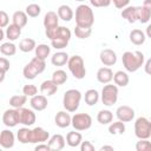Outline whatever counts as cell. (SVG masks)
Returning <instances> with one entry per match:
<instances>
[{"label":"cell","instance_id":"45","mask_svg":"<svg viewBox=\"0 0 151 151\" xmlns=\"http://www.w3.org/2000/svg\"><path fill=\"white\" fill-rule=\"evenodd\" d=\"M8 21H9L8 14L5 11H0V28L7 27L8 26Z\"/></svg>","mask_w":151,"mask_h":151},{"label":"cell","instance_id":"13","mask_svg":"<svg viewBox=\"0 0 151 151\" xmlns=\"http://www.w3.org/2000/svg\"><path fill=\"white\" fill-rule=\"evenodd\" d=\"M14 142H15L14 133L9 129H5L0 132V146L2 149L5 150L12 149L14 146Z\"/></svg>","mask_w":151,"mask_h":151},{"label":"cell","instance_id":"29","mask_svg":"<svg viewBox=\"0 0 151 151\" xmlns=\"http://www.w3.org/2000/svg\"><path fill=\"white\" fill-rule=\"evenodd\" d=\"M68 54L66 52H63V51H59V52H55L52 57H51V63L54 65V66H64L65 64H67V60H68Z\"/></svg>","mask_w":151,"mask_h":151},{"label":"cell","instance_id":"31","mask_svg":"<svg viewBox=\"0 0 151 151\" xmlns=\"http://www.w3.org/2000/svg\"><path fill=\"white\" fill-rule=\"evenodd\" d=\"M84 99H85V103L88 105V106H93L98 103L99 100V92L94 88H90L85 92V96H84Z\"/></svg>","mask_w":151,"mask_h":151},{"label":"cell","instance_id":"58","mask_svg":"<svg viewBox=\"0 0 151 151\" xmlns=\"http://www.w3.org/2000/svg\"><path fill=\"white\" fill-rule=\"evenodd\" d=\"M1 149H2V147H1V146H0V151H1Z\"/></svg>","mask_w":151,"mask_h":151},{"label":"cell","instance_id":"26","mask_svg":"<svg viewBox=\"0 0 151 151\" xmlns=\"http://www.w3.org/2000/svg\"><path fill=\"white\" fill-rule=\"evenodd\" d=\"M112 80L114 81V85H117L118 87H125L129 81H130V78H129V74L124 71H117L116 73H113V78Z\"/></svg>","mask_w":151,"mask_h":151},{"label":"cell","instance_id":"22","mask_svg":"<svg viewBox=\"0 0 151 151\" xmlns=\"http://www.w3.org/2000/svg\"><path fill=\"white\" fill-rule=\"evenodd\" d=\"M20 35H21V27L17 26L15 24L12 22L6 27L5 37L8 39V41H15L17 39H19Z\"/></svg>","mask_w":151,"mask_h":151},{"label":"cell","instance_id":"43","mask_svg":"<svg viewBox=\"0 0 151 151\" xmlns=\"http://www.w3.org/2000/svg\"><path fill=\"white\" fill-rule=\"evenodd\" d=\"M136 150L137 151H149L151 150V143L149 139H139L136 143Z\"/></svg>","mask_w":151,"mask_h":151},{"label":"cell","instance_id":"3","mask_svg":"<svg viewBox=\"0 0 151 151\" xmlns=\"http://www.w3.org/2000/svg\"><path fill=\"white\" fill-rule=\"evenodd\" d=\"M81 92L76 88H70L64 93L63 106L67 112H76L81 100Z\"/></svg>","mask_w":151,"mask_h":151},{"label":"cell","instance_id":"6","mask_svg":"<svg viewBox=\"0 0 151 151\" xmlns=\"http://www.w3.org/2000/svg\"><path fill=\"white\" fill-rule=\"evenodd\" d=\"M99 96H100L101 103L105 106H112L118 100V86L110 83L105 84L101 90V94Z\"/></svg>","mask_w":151,"mask_h":151},{"label":"cell","instance_id":"4","mask_svg":"<svg viewBox=\"0 0 151 151\" xmlns=\"http://www.w3.org/2000/svg\"><path fill=\"white\" fill-rule=\"evenodd\" d=\"M45 68H46V63H45V60L34 57V58L31 59V61H29L28 64L25 65V67H24V70H22V74H24V77H25L26 79L32 80V79H34L38 74L42 73V72L45 71Z\"/></svg>","mask_w":151,"mask_h":151},{"label":"cell","instance_id":"53","mask_svg":"<svg viewBox=\"0 0 151 151\" xmlns=\"http://www.w3.org/2000/svg\"><path fill=\"white\" fill-rule=\"evenodd\" d=\"M5 74H6V72L0 68V83H2L5 80Z\"/></svg>","mask_w":151,"mask_h":151},{"label":"cell","instance_id":"5","mask_svg":"<svg viewBox=\"0 0 151 151\" xmlns=\"http://www.w3.org/2000/svg\"><path fill=\"white\" fill-rule=\"evenodd\" d=\"M67 67L76 79H84L86 76V67L84 59L80 55H72L67 60Z\"/></svg>","mask_w":151,"mask_h":151},{"label":"cell","instance_id":"20","mask_svg":"<svg viewBox=\"0 0 151 151\" xmlns=\"http://www.w3.org/2000/svg\"><path fill=\"white\" fill-rule=\"evenodd\" d=\"M122 17L126 19L127 22L134 24L138 21V13H137V6H126L122 11Z\"/></svg>","mask_w":151,"mask_h":151},{"label":"cell","instance_id":"46","mask_svg":"<svg viewBox=\"0 0 151 151\" xmlns=\"http://www.w3.org/2000/svg\"><path fill=\"white\" fill-rule=\"evenodd\" d=\"M90 2L94 7H107L111 5V0H90Z\"/></svg>","mask_w":151,"mask_h":151},{"label":"cell","instance_id":"41","mask_svg":"<svg viewBox=\"0 0 151 151\" xmlns=\"http://www.w3.org/2000/svg\"><path fill=\"white\" fill-rule=\"evenodd\" d=\"M40 12H41V8L38 4H29L25 8V13L27 14V17H31V18L38 17L40 14Z\"/></svg>","mask_w":151,"mask_h":151},{"label":"cell","instance_id":"16","mask_svg":"<svg viewBox=\"0 0 151 151\" xmlns=\"http://www.w3.org/2000/svg\"><path fill=\"white\" fill-rule=\"evenodd\" d=\"M29 104H31L32 110H35V111H44V110L47 107V105H48L47 97L44 96V94H35V96L31 97Z\"/></svg>","mask_w":151,"mask_h":151},{"label":"cell","instance_id":"39","mask_svg":"<svg viewBox=\"0 0 151 151\" xmlns=\"http://www.w3.org/2000/svg\"><path fill=\"white\" fill-rule=\"evenodd\" d=\"M29 134H31V129H28V126L21 127L17 132V138L21 144H28L29 143Z\"/></svg>","mask_w":151,"mask_h":151},{"label":"cell","instance_id":"2","mask_svg":"<svg viewBox=\"0 0 151 151\" xmlns=\"http://www.w3.org/2000/svg\"><path fill=\"white\" fill-rule=\"evenodd\" d=\"M94 24V14L90 6L81 4L76 8V26L92 27Z\"/></svg>","mask_w":151,"mask_h":151},{"label":"cell","instance_id":"54","mask_svg":"<svg viewBox=\"0 0 151 151\" xmlns=\"http://www.w3.org/2000/svg\"><path fill=\"white\" fill-rule=\"evenodd\" d=\"M143 6H146V7H151V0H144V2H143Z\"/></svg>","mask_w":151,"mask_h":151},{"label":"cell","instance_id":"7","mask_svg":"<svg viewBox=\"0 0 151 151\" xmlns=\"http://www.w3.org/2000/svg\"><path fill=\"white\" fill-rule=\"evenodd\" d=\"M134 134L138 139H149L151 137V123L146 117H139L136 119Z\"/></svg>","mask_w":151,"mask_h":151},{"label":"cell","instance_id":"27","mask_svg":"<svg viewBox=\"0 0 151 151\" xmlns=\"http://www.w3.org/2000/svg\"><path fill=\"white\" fill-rule=\"evenodd\" d=\"M81 140H83V136H81L80 132H77V130L68 132L67 136H66V144L68 146H71V147L79 146L80 143H81Z\"/></svg>","mask_w":151,"mask_h":151},{"label":"cell","instance_id":"34","mask_svg":"<svg viewBox=\"0 0 151 151\" xmlns=\"http://www.w3.org/2000/svg\"><path fill=\"white\" fill-rule=\"evenodd\" d=\"M35 46H37L35 40L32 39V38H25L19 42V50L21 52H25V53H28V52L33 51L35 48Z\"/></svg>","mask_w":151,"mask_h":151},{"label":"cell","instance_id":"51","mask_svg":"<svg viewBox=\"0 0 151 151\" xmlns=\"http://www.w3.org/2000/svg\"><path fill=\"white\" fill-rule=\"evenodd\" d=\"M150 65H151V59H147L146 60V63H145V72L147 73V74H150Z\"/></svg>","mask_w":151,"mask_h":151},{"label":"cell","instance_id":"49","mask_svg":"<svg viewBox=\"0 0 151 151\" xmlns=\"http://www.w3.org/2000/svg\"><path fill=\"white\" fill-rule=\"evenodd\" d=\"M9 67H11V64H9L8 59L5 57H0V68L4 70L5 72H7L9 70Z\"/></svg>","mask_w":151,"mask_h":151},{"label":"cell","instance_id":"23","mask_svg":"<svg viewBox=\"0 0 151 151\" xmlns=\"http://www.w3.org/2000/svg\"><path fill=\"white\" fill-rule=\"evenodd\" d=\"M57 91H58V85H57L55 83H53L52 79H51V80H45V81H42L41 85H40V92H41L44 96H46V97L53 96Z\"/></svg>","mask_w":151,"mask_h":151},{"label":"cell","instance_id":"48","mask_svg":"<svg viewBox=\"0 0 151 151\" xmlns=\"http://www.w3.org/2000/svg\"><path fill=\"white\" fill-rule=\"evenodd\" d=\"M111 2H113V5H114V7H116V8L123 9L124 7L129 6L130 0H111Z\"/></svg>","mask_w":151,"mask_h":151},{"label":"cell","instance_id":"17","mask_svg":"<svg viewBox=\"0 0 151 151\" xmlns=\"http://www.w3.org/2000/svg\"><path fill=\"white\" fill-rule=\"evenodd\" d=\"M54 123L60 129H66L67 126L71 125V116L70 113L65 110V111H59L55 117H54Z\"/></svg>","mask_w":151,"mask_h":151},{"label":"cell","instance_id":"44","mask_svg":"<svg viewBox=\"0 0 151 151\" xmlns=\"http://www.w3.org/2000/svg\"><path fill=\"white\" fill-rule=\"evenodd\" d=\"M22 93L26 96V97H33L38 93V88L35 85H32V84H27L22 87Z\"/></svg>","mask_w":151,"mask_h":151},{"label":"cell","instance_id":"1","mask_svg":"<svg viewBox=\"0 0 151 151\" xmlns=\"http://www.w3.org/2000/svg\"><path fill=\"white\" fill-rule=\"evenodd\" d=\"M123 66L127 72H136L145 63V55L140 51H126L123 53L122 57Z\"/></svg>","mask_w":151,"mask_h":151},{"label":"cell","instance_id":"19","mask_svg":"<svg viewBox=\"0 0 151 151\" xmlns=\"http://www.w3.org/2000/svg\"><path fill=\"white\" fill-rule=\"evenodd\" d=\"M44 27L45 29H48V28H54L57 26H59V17L57 14V12H53V11H50L45 14L44 17Z\"/></svg>","mask_w":151,"mask_h":151},{"label":"cell","instance_id":"42","mask_svg":"<svg viewBox=\"0 0 151 151\" xmlns=\"http://www.w3.org/2000/svg\"><path fill=\"white\" fill-rule=\"evenodd\" d=\"M68 42H70V40L64 39V38H57V39L51 40V45H52V47H54L55 50H63V48L67 47Z\"/></svg>","mask_w":151,"mask_h":151},{"label":"cell","instance_id":"11","mask_svg":"<svg viewBox=\"0 0 151 151\" xmlns=\"http://www.w3.org/2000/svg\"><path fill=\"white\" fill-rule=\"evenodd\" d=\"M116 117L123 123L132 122L134 118V110L129 105H122L116 110Z\"/></svg>","mask_w":151,"mask_h":151},{"label":"cell","instance_id":"56","mask_svg":"<svg viewBox=\"0 0 151 151\" xmlns=\"http://www.w3.org/2000/svg\"><path fill=\"white\" fill-rule=\"evenodd\" d=\"M150 28H151V26L149 25V26L146 27V37H147V38H150V35H151V34H150Z\"/></svg>","mask_w":151,"mask_h":151},{"label":"cell","instance_id":"14","mask_svg":"<svg viewBox=\"0 0 151 151\" xmlns=\"http://www.w3.org/2000/svg\"><path fill=\"white\" fill-rule=\"evenodd\" d=\"M99 59L104 66H113L117 63V54L111 48H104L100 51Z\"/></svg>","mask_w":151,"mask_h":151},{"label":"cell","instance_id":"18","mask_svg":"<svg viewBox=\"0 0 151 151\" xmlns=\"http://www.w3.org/2000/svg\"><path fill=\"white\" fill-rule=\"evenodd\" d=\"M47 142H48L47 144H48L51 151H60L65 147V138L59 133L50 137Z\"/></svg>","mask_w":151,"mask_h":151},{"label":"cell","instance_id":"24","mask_svg":"<svg viewBox=\"0 0 151 151\" xmlns=\"http://www.w3.org/2000/svg\"><path fill=\"white\" fill-rule=\"evenodd\" d=\"M57 14L59 17V19H61L63 21H71L73 19V11L68 5H61L58 7L57 9Z\"/></svg>","mask_w":151,"mask_h":151},{"label":"cell","instance_id":"55","mask_svg":"<svg viewBox=\"0 0 151 151\" xmlns=\"http://www.w3.org/2000/svg\"><path fill=\"white\" fill-rule=\"evenodd\" d=\"M4 38H5V32H4L2 28H0V41H2Z\"/></svg>","mask_w":151,"mask_h":151},{"label":"cell","instance_id":"10","mask_svg":"<svg viewBox=\"0 0 151 151\" xmlns=\"http://www.w3.org/2000/svg\"><path fill=\"white\" fill-rule=\"evenodd\" d=\"M45 34L50 40H53L57 38H64L67 40L71 39V31L65 26H57L54 28L45 29Z\"/></svg>","mask_w":151,"mask_h":151},{"label":"cell","instance_id":"25","mask_svg":"<svg viewBox=\"0 0 151 151\" xmlns=\"http://www.w3.org/2000/svg\"><path fill=\"white\" fill-rule=\"evenodd\" d=\"M129 38H130V41H131L133 45H137V46L143 45V44L145 42V40H146L145 33H144L142 29H138V28L132 29V31L130 32Z\"/></svg>","mask_w":151,"mask_h":151},{"label":"cell","instance_id":"28","mask_svg":"<svg viewBox=\"0 0 151 151\" xmlns=\"http://www.w3.org/2000/svg\"><path fill=\"white\" fill-rule=\"evenodd\" d=\"M12 21H13V24H15L17 26L22 28V27H25L27 25L28 17L24 11H17L12 15Z\"/></svg>","mask_w":151,"mask_h":151},{"label":"cell","instance_id":"47","mask_svg":"<svg viewBox=\"0 0 151 151\" xmlns=\"http://www.w3.org/2000/svg\"><path fill=\"white\" fill-rule=\"evenodd\" d=\"M79 146H80V150L81 151H94V145L90 140H85V142L81 140V143H80Z\"/></svg>","mask_w":151,"mask_h":151},{"label":"cell","instance_id":"35","mask_svg":"<svg viewBox=\"0 0 151 151\" xmlns=\"http://www.w3.org/2000/svg\"><path fill=\"white\" fill-rule=\"evenodd\" d=\"M34 52H35V57L37 58L45 60L51 53V47L48 45H46V44H39L38 46H35Z\"/></svg>","mask_w":151,"mask_h":151},{"label":"cell","instance_id":"12","mask_svg":"<svg viewBox=\"0 0 151 151\" xmlns=\"http://www.w3.org/2000/svg\"><path fill=\"white\" fill-rule=\"evenodd\" d=\"M48 138H50V133L40 126L34 127V129L31 130L29 143H32V144H34V143H38V144L39 143H45V142L48 140Z\"/></svg>","mask_w":151,"mask_h":151},{"label":"cell","instance_id":"36","mask_svg":"<svg viewBox=\"0 0 151 151\" xmlns=\"http://www.w3.org/2000/svg\"><path fill=\"white\" fill-rule=\"evenodd\" d=\"M0 52L6 55V57H11V55H14L17 53V46L13 44V41H7V42H4L1 44L0 46Z\"/></svg>","mask_w":151,"mask_h":151},{"label":"cell","instance_id":"8","mask_svg":"<svg viewBox=\"0 0 151 151\" xmlns=\"http://www.w3.org/2000/svg\"><path fill=\"white\" fill-rule=\"evenodd\" d=\"M71 125L77 131H85L92 126V117L88 113H76L71 117Z\"/></svg>","mask_w":151,"mask_h":151},{"label":"cell","instance_id":"30","mask_svg":"<svg viewBox=\"0 0 151 151\" xmlns=\"http://www.w3.org/2000/svg\"><path fill=\"white\" fill-rule=\"evenodd\" d=\"M137 13H138V21L142 24L149 22L151 18V7L146 6H137Z\"/></svg>","mask_w":151,"mask_h":151},{"label":"cell","instance_id":"38","mask_svg":"<svg viewBox=\"0 0 151 151\" xmlns=\"http://www.w3.org/2000/svg\"><path fill=\"white\" fill-rule=\"evenodd\" d=\"M27 101V97L25 94H20V96H12L9 99V105L13 109H19L22 107Z\"/></svg>","mask_w":151,"mask_h":151},{"label":"cell","instance_id":"52","mask_svg":"<svg viewBox=\"0 0 151 151\" xmlns=\"http://www.w3.org/2000/svg\"><path fill=\"white\" fill-rule=\"evenodd\" d=\"M106 150H110V151H113L114 149H113V146H111V145H103V146L100 147V151H106Z\"/></svg>","mask_w":151,"mask_h":151},{"label":"cell","instance_id":"57","mask_svg":"<svg viewBox=\"0 0 151 151\" xmlns=\"http://www.w3.org/2000/svg\"><path fill=\"white\" fill-rule=\"evenodd\" d=\"M76 1H79V2H83V1H85V0H76Z\"/></svg>","mask_w":151,"mask_h":151},{"label":"cell","instance_id":"33","mask_svg":"<svg viewBox=\"0 0 151 151\" xmlns=\"http://www.w3.org/2000/svg\"><path fill=\"white\" fill-rule=\"evenodd\" d=\"M126 127H125V123L118 120V122H111L110 125H109V132L111 134H114V136H119V134H123L125 132Z\"/></svg>","mask_w":151,"mask_h":151},{"label":"cell","instance_id":"9","mask_svg":"<svg viewBox=\"0 0 151 151\" xmlns=\"http://www.w3.org/2000/svg\"><path fill=\"white\" fill-rule=\"evenodd\" d=\"M17 112H18L19 124H22L25 126H32L37 120V116L34 111L31 109H26L22 106V107L17 109Z\"/></svg>","mask_w":151,"mask_h":151},{"label":"cell","instance_id":"15","mask_svg":"<svg viewBox=\"0 0 151 151\" xmlns=\"http://www.w3.org/2000/svg\"><path fill=\"white\" fill-rule=\"evenodd\" d=\"M2 123L7 127H14L19 124V118H18V112L17 109H8L4 112L2 114Z\"/></svg>","mask_w":151,"mask_h":151},{"label":"cell","instance_id":"50","mask_svg":"<svg viewBox=\"0 0 151 151\" xmlns=\"http://www.w3.org/2000/svg\"><path fill=\"white\" fill-rule=\"evenodd\" d=\"M35 151H40V150H46V151H51L50 150V146H48V144H45V143H39L37 146H35V149H34Z\"/></svg>","mask_w":151,"mask_h":151},{"label":"cell","instance_id":"40","mask_svg":"<svg viewBox=\"0 0 151 151\" xmlns=\"http://www.w3.org/2000/svg\"><path fill=\"white\" fill-rule=\"evenodd\" d=\"M74 34L79 39H86L92 34V27H80L76 26L74 28Z\"/></svg>","mask_w":151,"mask_h":151},{"label":"cell","instance_id":"37","mask_svg":"<svg viewBox=\"0 0 151 151\" xmlns=\"http://www.w3.org/2000/svg\"><path fill=\"white\" fill-rule=\"evenodd\" d=\"M67 80V73L64 70H57L52 73V81L55 83L58 86L65 84Z\"/></svg>","mask_w":151,"mask_h":151},{"label":"cell","instance_id":"21","mask_svg":"<svg viewBox=\"0 0 151 151\" xmlns=\"http://www.w3.org/2000/svg\"><path fill=\"white\" fill-rule=\"evenodd\" d=\"M113 78V72L112 70L106 66V67H100L97 71V80L101 84H109Z\"/></svg>","mask_w":151,"mask_h":151},{"label":"cell","instance_id":"32","mask_svg":"<svg viewBox=\"0 0 151 151\" xmlns=\"http://www.w3.org/2000/svg\"><path fill=\"white\" fill-rule=\"evenodd\" d=\"M97 120L101 125H107L113 120V113L110 110H100L97 114Z\"/></svg>","mask_w":151,"mask_h":151}]
</instances>
